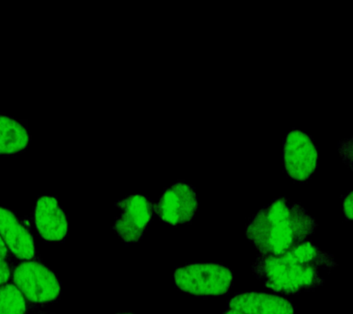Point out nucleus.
Returning <instances> with one entry per match:
<instances>
[{"label": "nucleus", "mask_w": 353, "mask_h": 314, "mask_svg": "<svg viewBox=\"0 0 353 314\" xmlns=\"http://www.w3.org/2000/svg\"><path fill=\"white\" fill-rule=\"evenodd\" d=\"M336 266L331 253L306 239L281 255H258L252 271L267 288L295 295L321 286L325 283L321 272L330 271Z\"/></svg>", "instance_id": "1"}, {"label": "nucleus", "mask_w": 353, "mask_h": 314, "mask_svg": "<svg viewBox=\"0 0 353 314\" xmlns=\"http://www.w3.org/2000/svg\"><path fill=\"white\" fill-rule=\"evenodd\" d=\"M317 226L299 204L279 197L254 215L245 234L261 255L277 256L306 241Z\"/></svg>", "instance_id": "2"}, {"label": "nucleus", "mask_w": 353, "mask_h": 314, "mask_svg": "<svg viewBox=\"0 0 353 314\" xmlns=\"http://www.w3.org/2000/svg\"><path fill=\"white\" fill-rule=\"evenodd\" d=\"M176 286L186 293L199 297L221 296L228 293L233 283V273L221 264H190L174 273Z\"/></svg>", "instance_id": "3"}, {"label": "nucleus", "mask_w": 353, "mask_h": 314, "mask_svg": "<svg viewBox=\"0 0 353 314\" xmlns=\"http://www.w3.org/2000/svg\"><path fill=\"white\" fill-rule=\"evenodd\" d=\"M13 281L30 302H50L60 296L61 284L57 275L39 261L28 260L18 264L13 271Z\"/></svg>", "instance_id": "4"}, {"label": "nucleus", "mask_w": 353, "mask_h": 314, "mask_svg": "<svg viewBox=\"0 0 353 314\" xmlns=\"http://www.w3.org/2000/svg\"><path fill=\"white\" fill-rule=\"evenodd\" d=\"M283 165L295 181L308 180L319 166V154L313 140L305 132L294 129L284 139Z\"/></svg>", "instance_id": "5"}, {"label": "nucleus", "mask_w": 353, "mask_h": 314, "mask_svg": "<svg viewBox=\"0 0 353 314\" xmlns=\"http://www.w3.org/2000/svg\"><path fill=\"white\" fill-rule=\"evenodd\" d=\"M199 208L197 195L192 184L178 181L164 190L154 210L159 219L176 226L192 222Z\"/></svg>", "instance_id": "6"}, {"label": "nucleus", "mask_w": 353, "mask_h": 314, "mask_svg": "<svg viewBox=\"0 0 353 314\" xmlns=\"http://www.w3.org/2000/svg\"><path fill=\"white\" fill-rule=\"evenodd\" d=\"M121 209L113 230L126 242H137L142 238L150 222L154 204L145 195H131L116 203Z\"/></svg>", "instance_id": "7"}, {"label": "nucleus", "mask_w": 353, "mask_h": 314, "mask_svg": "<svg viewBox=\"0 0 353 314\" xmlns=\"http://www.w3.org/2000/svg\"><path fill=\"white\" fill-rule=\"evenodd\" d=\"M33 217L36 230L47 242H60L68 233V217L57 198L41 195L36 201Z\"/></svg>", "instance_id": "8"}, {"label": "nucleus", "mask_w": 353, "mask_h": 314, "mask_svg": "<svg viewBox=\"0 0 353 314\" xmlns=\"http://www.w3.org/2000/svg\"><path fill=\"white\" fill-rule=\"evenodd\" d=\"M0 236L10 252L19 260L35 257V244L32 233L10 209L0 206Z\"/></svg>", "instance_id": "9"}, {"label": "nucleus", "mask_w": 353, "mask_h": 314, "mask_svg": "<svg viewBox=\"0 0 353 314\" xmlns=\"http://www.w3.org/2000/svg\"><path fill=\"white\" fill-rule=\"evenodd\" d=\"M228 307L245 314H294L292 302L263 292H242L231 297Z\"/></svg>", "instance_id": "10"}, {"label": "nucleus", "mask_w": 353, "mask_h": 314, "mask_svg": "<svg viewBox=\"0 0 353 314\" xmlns=\"http://www.w3.org/2000/svg\"><path fill=\"white\" fill-rule=\"evenodd\" d=\"M30 144L29 129L21 121L0 114V155L24 153Z\"/></svg>", "instance_id": "11"}, {"label": "nucleus", "mask_w": 353, "mask_h": 314, "mask_svg": "<svg viewBox=\"0 0 353 314\" xmlns=\"http://www.w3.org/2000/svg\"><path fill=\"white\" fill-rule=\"evenodd\" d=\"M24 295L14 284L0 286V314H26Z\"/></svg>", "instance_id": "12"}, {"label": "nucleus", "mask_w": 353, "mask_h": 314, "mask_svg": "<svg viewBox=\"0 0 353 314\" xmlns=\"http://www.w3.org/2000/svg\"><path fill=\"white\" fill-rule=\"evenodd\" d=\"M11 277V260L7 245L0 236V286Z\"/></svg>", "instance_id": "13"}, {"label": "nucleus", "mask_w": 353, "mask_h": 314, "mask_svg": "<svg viewBox=\"0 0 353 314\" xmlns=\"http://www.w3.org/2000/svg\"><path fill=\"white\" fill-rule=\"evenodd\" d=\"M343 210L345 215L350 220L352 219V193L350 192L343 201Z\"/></svg>", "instance_id": "14"}, {"label": "nucleus", "mask_w": 353, "mask_h": 314, "mask_svg": "<svg viewBox=\"0 0 353 314\" xmlns=\"http://www.w3.org/2000/svg\"><path fill=\"white\" fill-rule=\"evenodd\" d=\"M222 314H245L244 313H242V311L234 310V308H230V310L225 311V313H223Z\"/></svg>", "instance_id": "15"}, {"label": "nucleus", "mask_w": 353, "mask_h": 314, "mask_svg": "<svg viewBox=\"0 0 353 314\" xmlns=\"http://www.w3.org/2000/svg\"><path fill=\"white\" fill-rule=\"evenodd\" d=\"M115 314H135V313H131V311H120V313H116Z\"/></svg>", "instance_id": "16"}]
</instances>
